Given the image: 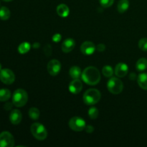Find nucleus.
Segmentation results:
<instances>
[{"label": "nucleus", "instance_id": "obj_5", "mask_svg": "<svg viewBox=\"0 0 147 147\" xmlns=\"http://www.w3.org/2000/svg\"><path fill=\"white\" fill-rule=\"evenodd\" d=\"M108 90L113 94H119L123 89V84L120 79L111 78L107 83Z\"/></svg>", "mask_w": 147, "mask_h": 147}, {"label": "nucleus", "instance_id": "obj_34", "mask_svg": "<svg viewBox=\"0 0 147 147\" xmlns=\"http://www.w3.org/2000/svg\"><path fill=\"white\" fill-rule=\"evenodd\" d=\"M1 63H0V71H1Z\"/></svg>", "mask_w": 147, "mask_h": 147}, {"label": "nucleus", "instance_id": "obj_21", "mask_svg": "<svg viewBox=\"0 0 147 147\" xmlns=\"http://www.w3.org/2000/svg\"><path fill=\"white\" fill-rule=\"evenodd\" d=\"M11 12L9 9L6 7H2L0 8V19L1 20H7L10 17Z\"/></svg>", "mask_w": 147, "mask_h": 147}, {"label": "nucleus", "instance_id": "obj_4", "mask_svg": "<svg viewBox=\"0 0 147 147\" xmlns=\"http://www.w3.org/2000/svg\"><path fill=\"white\" fill-rule=\"evenodd\" d=\"M31 132L35 139L42 141L47 138V131L42 123H34L31 126Z\"/></svg>", "mask_w": 147, "mask_h": 147}, {"label": "nucleus", "instance_id": "obj_30", "mask_svg": "<svg viewBox=\"0 0 147 147\" xmlns=\"http://www.w3.org/2000/svg\"><path fill=\"white\" fill-rule=\"evenodd\" d=\"M96 49H97L98 51L103 52L106 49V46H105L104 44H98L97 45V47H96Z\"/></svg>", "mask_w": 147, "mask_h": 147}, {"label": "nucleus", "instance_id": "obj_7", "mask_svg": "<svg viewBox=\"0 0 147 147\" xmlns=\"http://www.w3.org/2000/svg\"><path fill=\"white\" fill-rule=\"evenodd\" d=\"M15 80V76L10 69H1L0 71V80L6 85L12 84Z\"/></svg>", "mask_w": 147, "mask_h": 147}, {"label": "nucleus", "instance_id": "obj_14", "mask_svg": "<svg viewBox=\"0 0 147 147\" xmlns=\"http://www.w3.org/2000/svg\"><path fill=\"white\" fill-rule=\"evenodd\" d=\"M22 119V115L20 111L17 109L11 111L9 115V120L11 123L14 125H17L21 122Z\"/></svg>", "mask_w": 147, "mask_h": 147}, {"label": "nucleus", "instance_id": "obj_25", "mask_svg": "<svg viewBox=\"0 0 147 147\" xmlns=\"http://www.w3.org/2000/svg\"><path fill=\"white\" fill-rule=\"evenodd\" d=\"M88 115L91 119H96L98 116V110L96 107L90 108L88 111Z\"/></svg>", "mask_w": 147, "mask_h": 147}, {"label": "nucleus", "instance_id": "obj_13", "mask_svg": "<svg viewBox=\"0 0 147 147\" xmlns=\"http://www.w3.org/2000/svg\"><path fill=\"white\" fill-rule=\"evenodd\" d=\"M75 46H76L75 40L72 38H67L63 41L62 44V50L65 53H70L74 49Z\"/></svg>", "mask_w": 147, "mask_h": 147}, {"label": "nucleus", "instance_id": "obj_12", "mask_svg": "<svg viewBox=\"0 0 147 147\" xmlns=\"http://www.w3.org/2000/svg\"><path fill=\"white\" fill-rule=\"evenodd\" d=\"M129 71L128 65L125 63H119L115 67V74L119 78H123L126 76Z\"/></svg>", "mask_w": 147, "mask_h": 147}, {"label": "nucleus", "instance_id": "obj_27", "mask_svg": "<svg viewBox=\"0 0 147 147\" xmlns=\"http://www.w3.org/2000/svg\"><path fill=\"white\" fill-rule=\"evenodd\" d=\"M100 5L104 8L110 7L114 2V0H99Z\"/></svg>", "mask_w": 147, "mask_h": 147}, {"label": "nucleus", "instance_id": "obj_19", "mask_svg": "<svg viewBox=\"0 0 147 147\" xmlns=\"http://www.w3.org/2000/svg\"><path fill=\"white\" fill-rule=\"evenodd\" d=\"M11 97V92L7 88L0 89V101H7Z\"/></svg>", "mask_w": 147, "mask_h": 147}, {"label": "nucleus", "instance_id": "obj_28", "mask_svg": "<svg viewBox=\"0 0 147 147\" xmlns=\"http://www.w3.org/2000/svg\"><path fill=\"white\" fill-rule=\"evenodd\" d=\"M44 52L47 56H50L52 54V47L50 44H47L45 46Z\"/></svg>", "mask_w": 147, "mask_h": 147}, {"label": "nucleus", "instance_id": "obj_8", "mask_svg": "<svg viewBox=\"0 0 147 147\" xmlns=\"http://www.w3.org/2000/svg\"><path fill=\"white\" fill-rule=\"evenodd\" d=\"M14 145V139L11 134L4 131L0 134V147H12Z\"/></svg>", "mask_w": 147, "mask_h": 147}, {"label": "nucleus", "instance_id": "obj_22", "mask_svg": "<svg viewBox=\"0 0 147 147\" xmlns=\"http://www.w3.org/2000/svg\"><path fill=\"white\" fill-rule=\"evenodd\" d=\"M29 116L31 118L32 120H37L39 119L40 115V110L35 107H32L30 108L29 110Z\"/></svg>", "mask_w": 147, "mask_h": 147}, {"label": "nucleus", "instance_id": "obj_16", "mask_svg": "<svg viewBox=\"0 0 147 147\" xmlns=\"http://www.w3.org/2000/svg\"><path fill=\"white\" fill-rule=\"evenodd\" d=\"M138 84L143 90H147V73H142L137 78Z\"/></svg>", "mask_w": 147, "mask_h": 147}, {"label": "nucleus", "instance_id": "obj_23", "mask_svg": "<svg viewBox=\"0 0 147 147\" xmlns=\"http://www.w3.org/2000/svg\"><path fill=\"white\" fill-rule=\"evenodd\" d=\"M30 44L27 42H24L21 43V44L19 45L18 47V51L20 54H25L27 52L30 51Z\"/></svg>", "mask_w": 147, "mask_h": 147}, {"label": "nucleus", "instance_id": "obj_17", "mask_svg": "<svg viewBox=\"0 0 147 147\" xmlns=\"http://www.w3.org/2000/svg\"><path fill=\"white\" fill-rule=\"evenodd\" d=\"M69 74L73 79H78L82 75L81 70L78 66H73L70 67Z\"/></svg>", "mask_w": 147, "mask_h": 147}, {"label": "nucleus", "instance_id": "obj_6", "mask_svg": "<svg viewBox=\"0 0 147 147\" xmlns=\"http://www.w3.org/2000/svg\"><path fill=\"white\" fill-rule=\"evenodd\" d=\"M69 126L75 131H82L86 129V123L82 118L75 116L69 121Z\"/></svg>", "mask_w": 147, "mask_h": 147}, {"label": "nucleus", "instance_id": "obj_31", "mask_svg": "<svg viewBox=\"0 0 147 147\" xmlns=\"http://www.w3.org/2000/svg\"><path fill=\"white\" fill-rule=\"evenodd\" d=\"M85 129H86V131L88 132V133H92L94 131V128L92 126H90V125L89 126H86Z\"/></svg>", "mask_w": 147, "mask_h": 147}, {"label": "nucleus", "instance_id": "obj_18", "mask_svg": "<svg viewBox=\"0 0 147 147\" xmlns=\"http://www.w3.org/2000/svg\"><path fill=\"white\" fill-rule=\"evenodd\" d=\"M129 8V0H120L118 4L117 9L119 12L124 13Z\"/></svg>", "mask_w": 147, "mask_h": 147}, {"label": "nucleus", "instance_id": "obj_15", "mask_svg": "<svg viewBox=\"0 0 147 147\" xmlns=\"http://www.w3.org/2000/svg\"><path fill=\"white\" fill-rule=\"evenodd\" d=\"M56 11H57V14L61 17H67L70 13L69 7L64 4H61L57 6Z\"/></svg>", "mask_w": 147, "mask_h": 147}, {"label": "nucleus", "instance_id": "obj_24", "mask_svg": "<svg viewBox=\"0 0 147 147\" xmlns=\"http://www.w3.org/2000/svg\"><path fill=\"white\" fill-rule=\"evenodd\" d=\"M102 73L103 76L106 78L111 77L113 75V69L110 65H105L102 69Z\"/></svg>", "mask_w": 147, "mask_h": 147}, {"label": "nucleus", "instance_id": "obj_33", "mask_svg": "<svg viewBox=\"0 0 147 147\" xmlns=\"http://www.w3.org/2000/svg\"><path fill=\"white\" fill-rule=\"evenodd\" d=\"M3 1H12V0H3Z\"/></svg>", "mask_w": 147, "mask_h": 147}, {"label": "nucleus", "instance_id": "obj_9", "mask_svg": "<svg viewBox=\"0 0 147 147\" xmlns=\"http://www.w3.org/2000/svg\"><path fill=\"white\" fill-rule=\"evenodd\" d=\"M60 70H61V63L59 60L53 59L50 60L47 64V71L51 76H57Z\"/></svg>", "mask_w": 147, "mask_h": 147}, {"label": "nucleus", "instance_id": "obj_3", "mask_svg": "<svg viewBox=\"0 0 147 147\" xmlns=\"http://www.w3.org/2000/svg\"><path fill=\"white\" fill-rule=\"evenodd\" d=\"M28 100V95L24 89L19 88L14 92L12 96V103L16 107H22Z\"/></svg>", "mask_w": 147, "mask_h": 147}, {"label": "nucleus", "instance_id": "obj_26", "mask_svg": "<svg viewBox=\"0 0 147 147\" xmlns=\"http://www.w3.org/2000/svg\"><path fill=\"white\" fill-rule=\"evenodd\" d=\"M139 47L143 51H147V38L144 37L139 42Z\"/></svg>", "mask_w": 147, "mask_h": 147}, {"label": "nucleus", "instance_id": "obj_1", "mask_svg": "<svg viewBox=\"0 0 147 147\" xmlns=\"http://www.w3.org/2000/svg\"><path fill=\"white\" fill-rule=\"evenodd\" d=\"M83 81L90 86H96L100 80V73L96 67L89 66L86 67L82 73Z\"/></svg>", "mask_w": 147, "mask_h": 147}, {"label": "nucleus", "instance_id": "obj_32", "mask_svg": "<svg viewBox=\"0 0 147 147\" xmlns=\"http://www.w3.org/2000/svg\"><path fill=\"white\" fill-rule=\"evenodd\" d=\"M11 107H12V104L10 103H7L4 105V109H6V110H10Z\"/></svg>", "mask_w": 147, "mask_h": 147}, {"label": "nucleus", "instance_id": "obj_10", "mask_svg": "<svg viewBox=\"0 0 147 147\" xmlns=\"http://www.w3.org/2000/svg\"><path fill=\"white\" fill-rule=\"evenodd\" d=\"M96 47L94 43L90 41H86L80 46V50L85 55H91L96 50Z\"/></svg>", "mask_w": 147, "mask_h": 147}, {"label": "nucleus", "instance_id": "obj_2", "mask_svg": "<svg viewBox=\"0 0 147 147\" xmlns=\"http://www.w3.org/2000/svg\"><path fill=\"white\" fill-rule=\"evenodd\" d=\"M101 94L97 89H88L83 95V101L88 106H92L98 103Z\"/></svg>", "mask_w": 147, "mask_h": 147}, {"label": "nucleus", "instance_id": "obj_11", "mask_svg": "<svg viewBox=\"0 0 147 147\" xmlns=\"http://www.w3.org/2000/svg\"><path fill=\"white\" fill-rule=\"evenodd\" d=\"M83 88L82 82L79 79H73V81L69 85V90L73 94H78Z\"/></svg>", "mask_w": 147, "mask_h": 147}, {"label": "nucleus", "instance_id": "obj_29", "mask_svg": "<svg viewBox=\"0 0 147 147\" xmlns=\"http://www.w3.org/2000/svg\"><path fill=\"white\" fill-rule=\"evenodd\" d=\"M61 38H62L61 34L57 33V34H55L53 35V40L55 42H60V40H61Z\"/></svg>", "mask_w": 147, "mask_h": 147}, {"label": "nucleus", "instance_id": "obj_20", "mask_svg": "<svg viewBox=\"0 0 147 147\" xmlns=\"http://www.w3.org/2000/svg\"><path fill=\"white\" fill-rule=\"evenodd\" d=\"M136 67L138 71L142 72L147 69V60L146 58H140L136 64Z\"/></svg>", "mask_w": 147, "mask_h": 147}]
</instances>
